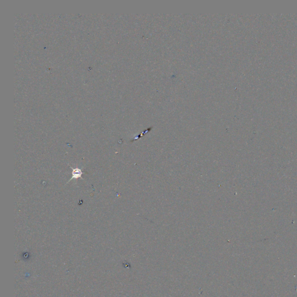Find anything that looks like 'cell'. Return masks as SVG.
<instances>
[{"instance_id":"1","label":"cell","mask_w":297,"mask_h":297,"mask_svg":"<svg viewBox=\"0 0 297 297\" xmlns=\"http://www.w3.org/2000/svg\"><path fill=\"white\" fill-rule=\"evenodd\" d=\"M71 168L73 169L72 177L71 178V179H70L69 181H71L72 179H77L78 178H81L83 180V178H82V174H83V172H82L81 169H80V168H73L72 167H71Z\"/></svg>"}]
</instances>
